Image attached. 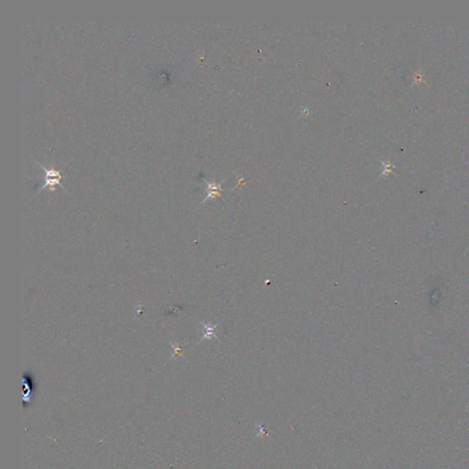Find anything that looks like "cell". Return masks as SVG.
Segmentation results:
<instances>
[{"label":"cell","instance_id":"6da1fadb","mask_svg":"<svg viewBox=\"0 0 469 469\" xmlns=\"http://www.w3.org/2000/svg\"><path fill=\"white\" fill-rule=\"evenodd\" d=\"M35 161L37 162V164L39 165V167L44 169V172L45 173L44 185H42L41 188L39 189L37 194L40 193V192H41L44 188H46L47 186H50V187H51V190H52V191H54L55 185H60L64 191H66L65 187L63 186V184H61V179L63 178V176L61 175V169H55L54 168H53V167H52V168H47L46 166L40 164L39 161H37V160H35Z\"/></svg>","mask_w":469,"mask_h":469},{"label":"cell","instance_id":"7a4b0ae2","mask_svg":"<svg viewBox=\"0 0 469 469\" xmlns=\"http://www.w3.org/2000/svg\"><path fill=\"white\" fill-rule=\"evenodd\" d=\"M204 183L207 185V195H206V197L202 201L201 204L205 203L209 199L216 198V197H222L221 192H222L223 190L221 187H222V184L224 182H223V183H220V184H216V183H210V182H208L206 180H204Z\"/></svg>","mask_w":469,"mask_h":469},{"label":"cell","instance_id":"3957f363","mask_svg":"<svg viewBox=\"0 0 469 469\" xmlns=\"http://www.w3.org/2000/svg\"><path fill=\"white\" fill-rule=\"evenodd\" d=\"M201 324L203 325V336L200 340V342H202L204 339L211 340V339L216 338L219 340L218 335L216 334V329L218 327V323L217 324H204L203 322H201Z\"/></svg>","mask_w":469,"mask_h":469},{"label":"cell","instance_id":"277c9868","mask_svg":"<svg viewBox=\"0 0 469 469\" xmlns=\"http://www.w3.org/2000/svg\"><path fill=\"white\" fill-rule=\"evenodd\" d=\"M170 345H172V347H173V350H174L173 355H172V358H174V357H178V356H180L181 353L183 352V349L180 347L179 344L170 343Z\"/></svg>","mask_w":469,"mask_h":469}]
</instances>
